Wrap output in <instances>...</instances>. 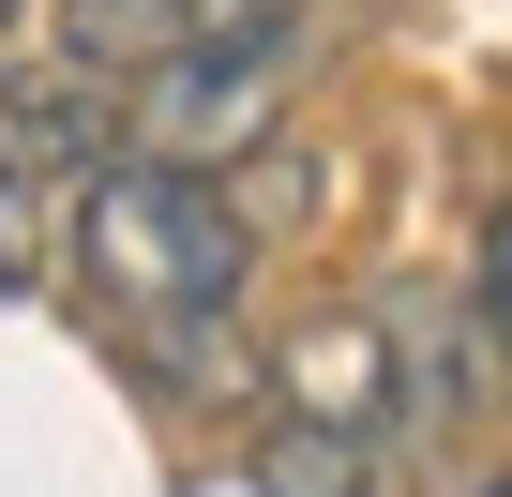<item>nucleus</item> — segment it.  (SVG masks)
I'll use <instances>...</instances> for the list:
<instances>
[{"label": "nucleus", "instance_id": "1", "mask_svg": "<svg viewBox=\"0 0 512 497\" xmlns=\"http://www.w3.org/2000/svg\"><path fill=\"white\" fill-rule=\"evenodd\" d=\"M76 287L106 302V332L166 377H211L226 362V317L256 287V211L211 181V166H166V151H106L76 166Z\"/></svg>", "mask_w": 512, "mask_h": 497}, {"label": "nucleus", "instance_id": "2", "mask_svg": "<svg viewBox=\"0 0 512 497\" xmlns=\"http://www.w3.org/2000/svg\"><path fill=\"white\" fill-rule=\"evenodd\" d=\"M317 76V0H226L196 16L136 91H121V151H166V166H226L256 151Z\"/></svg>", "mask_w": 512, "mask_h": 497}, {"label": "nucleus", "instance_id": "3", "mask_svg": "<svg viewBox=\"0 0 512 497\" xmlns=\"http://www.w3.org/2000/svg\"><path fill=\"white\" fill-rule=\"evenodd\" d=\"M196 16H226V0H46V31H61V76H91V91H136Z\"/></svg>", "mask_w": 512, "mask_h": 497}, {"label": "nucleus", "instance_id": "4", "mask_svg": "<svg viewBox=\"0 0 512 497\" xmlns=\"http://www.w3.org/2000/svg\"><path fill=\"white\" fill-rule=\"evenodd\" d=\"M377 467H392L377 422H302V407H272V437H256V497H377Z\"/></svg>", "mask_w": 512, "mask_h": 497}, {"label": "nucleus", "instance_id": "5", "mask_svg": "<svg viewBox=\"0 0 512 497\" xmlns=\"http://www.w3.org/2000/svg\"><path fill=\"white\" fill-rule=\"evenodd\" d=\"M0 287H31V196H16V151H0Z\"/></svg>", "mask_w": 512, "mask_h": 497}, {"label": "nucleus", "instance_id": "6", "mask_svg": "<svg viewBox=\"0 0 512 497\" xmlns=\"http://www.w3.org/2000/svg\"><path fill=\"white\" fill-rule=\"evenodd\" d=\"M482 317H497V347H512V211H497V241H482Z\"/></svg>", "mask_w": 512, "mask_h": 497}, {"label": "nucleus", "instance_id": "7", "mask_svg": "<svg viewBox=\"0 0 512 497\" xmlns=\"http://www.w3.org/2000/svg\"><path fill=\"white\" fill-rule=\"evenodd\" d=\"M31 16H46V0H0V76H16V46H31Z\"/></svg>", "mask_w": 512, "mask_h": 497}, {"label": "nucleus", "instance_id": "8", "mask_svg": "<svg viewBox=\"0 0 512 497\" xmlns=\"http://www.w3.org/2000/svg\"><path fill=\"white\" fill-rule=\"evenodd\" d=\"M482 497H512V482H482Z\"/></svg>", "mask_w": 512, "mask_h": 497}]
</instances>
